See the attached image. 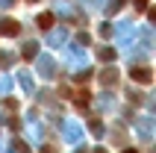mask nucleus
Listing matches in <instances>:
<instances>
[{
  "instance_id": "obj_1",
  "label": "nucleus",
  "mask_w": 156,
  "mask_h": 153,
  "mask_svg": "<svg viewBox=\"0 0 156 153\" xmlns=\"http://www.w3.org/2000/svg\"><path fill=\"white\" fill-rule=\"evenodd\" d=\"M21 33V24H18L15 18H3V21H0V35H9V38H12V35H18Z\"/></svg>"
},
{
  "instance_id": "obj_10",
  "label": "nucleus",
  "mask_w": 156,
  "mask_h": 153,
  "mask_svg": "<svg viewBox=\"0 0 156 153\" xmlns=\"http://www.w3.org/2000/svg\"><path fill=\"white\" fill-rule=\"evenodd\" d=\"M97 153H106V150H97Z\"/></svg>"
},
{
  "instance_id": "obj_2",
  "label": "nucleus",
  "mask_w": 156,
  "mask_h": 153,
  "mask_svg": "<svg viewBox=\"0 0 156 153\" xmlns=\"http://www.w3.org/2000/svg\"><path fill=\"white\" fill-rule=\"evenodd\" d=\"M130 76H133V80H136V83L147 85L150 80H153V71H150V68H130Z\"/></svg>"
},
{
  "instance_id": "obj_4",
  "label": "nucleus",
  "mask_w": 156,
  "mask_h": 153,
  "mask_svg": "<svg viewBox=\"0 0 156 153\" xmlns=\"http://www.w3.org/2000/svg\"><path fill=\"white\" fill-rule=\"evenodd\" d=\"M97 56H100V59H103V62H112V59H115V50H112V47H109V50H106V47H103V50L97 53Z\"/></svg>"
},
{
  "instance_id": "obj_3",
  "label": "nucleus",
  "mask_w": 156,
  "mask_h": 153,
  "mask_svg": "<svg viewBox=\"0 0 156 153\" xmlns=\"http://www.w3.org/2000/svg\"><path fill=\"white\" fill-rule=\"evenodd\" d=\"M53 24H56V18H53L50 12H41V15H38V27H41V30H50Z\"/></svg>"
},
{
  "instance_id": "obj_9",
  "label": "nucleus",
  "mask_w": 156,
  "mask_h": 153,
  "mask_svg": "<svg viewBox=\"0 0 156 153\" xmlns=\"http://www.w3.org/2000/svg\"><path fill=\"white\" fill-rule=\"evenodd\" d=\"M127 153H139V150H127Z\"/></svg>"
},
{
  "instance_id": "obj_11",
  "label": "nucleus",
  "mask_w": 156,
  "mask_h": 153,
  "mask_svg": "<svg viewBox=\"0 0 156 153\" xmlns=\"http://www.w3.org/2000/svg\"><path fill=\"white\" fill-rule=\"evenodd\" d=\"M30 3H35V0H30Z\"/></svg>"
},
{
  "instance_id": "obj_8",
  "label": "nucleus",
  "mask_w": 156,
  "mask_h": 153,
  "mask_svg": "<svg viewBox=\"0 0 156 153\" xmlns=\"http://www.w3.org/2000/svg\"><path fill=\"white\" fill-rule=\"evenodd\" d=\"M44 153H56V150H53V147H44Z\"/></svg>"
},
{
  "instance_id": "obj_7",
  "label": "nucleus",
  "mask_w": 156,
  "mask_h": 153,
  "mask_svg": "<svg viewBox=\"0 0 156 153\" xmlns=\"http://www.w3.org/2000/svg\"><path fill=\"white\" fill-rule=\"evenodd\" d=\"M136 6H139V9H144V6H147V0H136Z\"/></svg>"
},
{
  "instance_id": "obj_5",
  "label": "nucleus",
  "mask_w": 156,
  "mask_h": 153,
  "mask_svg": "<svg viewBox=\"0 0 156 153\" xmlns=\"http://www.w3.org/2000/svg\"><path fill=\"white\" fill-rule=\"evenodd\" d=\"M33 53H35V44H27L24 47V59H33Z\"/></svg>"
},
{
  "instance_id": "obj_6",
  "label": "nucleus",
  "mask_w": 156,
  "mask_h": 153,
  "mask_svg": "<svg viewBox=\"0 0 156 153\" xmlns=\"http://www.w3.org/2000/svg\"><path fill=\"white\" fill-rule=\"evenodd\" d=\"M15 150H18V153H30V150H27V144H24V141H18V144H15Z\"/></svg>"
}]
</instances>
